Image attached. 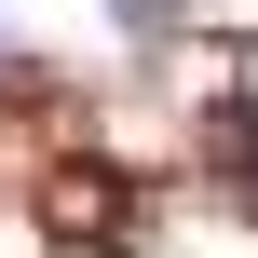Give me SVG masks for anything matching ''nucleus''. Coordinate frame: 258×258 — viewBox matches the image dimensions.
<instances>
[{"label": "nucleus", "instance_id": "nucleus-2", "mask_svg": "<svg viewBox=\"0 0 258 258\" xmlns=\"http://www.w3.org/2000/svg\"><path fill=\"white\" fill-rule=\"evenodd\" d=\"M109 14H122L136 41H163V27H177V0H109Z\"/></svg>", "mask_w": 258, "mask_h": 258}, {"label": "nucleus", "instance_id": "nucleus-1", "mask_svg": "<svg viewBox=\"0 0 258 258\" xmlns=\"http://www.w3.org/2000/svg\"><path fill=\"white\" fill-rule=\"evenodd\" d=\"M218 163H245V177H258V95H218Z\"/></svg>", "mask_w": 258, "mask_h": 258}]
</instances>
